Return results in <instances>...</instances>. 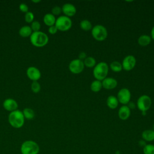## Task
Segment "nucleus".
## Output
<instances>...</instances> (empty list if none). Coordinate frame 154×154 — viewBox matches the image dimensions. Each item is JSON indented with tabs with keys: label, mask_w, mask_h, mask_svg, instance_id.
Listing matches in <instances>:
<instances>
[{
	"label": "nucleus",
	"mask_w": 154,
	"mask_h": 154,
	"mask_svg": "<svg viewBox=\"0 0 154 154\" xmlns=\"http://www.w3.org/2000/svg\"><path fill=\"white\" fill-rule=\"evenodd\" d=\"M10 125L14 128H22L25 122V117L22 111L16 109L10 112L8 117Z\"/></svg>",
	"instance_id": "1"
},
{
	"label": "nucleus",
	"mask_w": 154,
	"mask_h": 154,
	"mask_svg": "<svg viewBox=\"0 0 154 154\" xmlns=\"http://www.w3.org/2000/svg\"><path fill=\"white\" fill-rule=\"evenodd\" d=\"M30 42L35 47H43L48 44L49 37L46 33L42 31L32 32L30 35Z\"/></svg>",
	"instance_id": "2"
},
{
	"label": "nucleus",
	"mask_w": 154,
	"mask_h": 154,
	"mask_svg": "<svg viewBox=\"0 0 154 154\" xmlns=\"http://www.w3.org/2000/svg\"><path fill=\"white\" fill-rule=\"evenodd\" d=\"M109 71V67L106 63L101 61L96 64L94 67L93 74L96 79L102 81L107 77Z\"/></svg>",
	"instance_id": "3"
},
{
	"label": "nucleus",
	"mask_w": 154,
	"mask_h": 154,
	"mask_svg": "<svg viewBox=\"0 0 154 154\" xmlns=\"http://www.w3.org/2000/svg\"><path fill=\"white\" fill-rule=\"evenodd\" d=\"M39 151L40 147L38 144L32 140L25 141L20 146L22 154H38Z\"/></svg>",
	"instance_id": "4"
},
{
	"label": "nucleus",
	"mask_w": 154,
	"mask_h": 154,
	"mask_svg": "<svg viewBox=\"0 0 154 154\" xmlns=\"http://www.w3.org/2000/svg\"><path fill=\"white\" fill-rule=\"evenodd\" d=\"M91 31L93 37L97 41H103L108 36L106 28L102 25H96L92 28Z\"/></svg>",
	"instance_id": "5"
},
{
	"label": "nucleus",
	"mask_w": 154,
	"mask_h": 154,
	"mask_svg": "<svg viewBox=\"0 0 154 154\" xmlns=\"http://www.w3.org/2000/svg\"><path fill=\"white\" fill-rule=\"evenodd\" d=\"M55 25L57 28L58 30L61 31H66L71 28L72 26V22L70 17L63 15L56 19Z\"/></svg>",
	"instance_id": "6"
},
{
	"label": "nucleus",
	"mask_w": 154,
	"mask_h": 154,
	"mask_svg": "<svg viewBox=\"0 0 154 154\" xmlns=\"http://www.w3.org/2000/svg\"><path fill=\"white\" fill-rule=\"evenodd\" d=\"M137 106L141 112H147L152 106V99L148 95H141L137 100Z\"/></svg>",
	"instance_id": "7"
},
{
	"label": "nucleus",
	"mask_w": 154,
	"mask_h": 154,
	"mask_svg": "<svg viewBox=\"0 0 154 154\" xmlns=\"http://www.w3.org/2000/svg\"><path fill=\"white\" fill-rule=\"evenodd\" d=\"M69 70L73 74H79L84 69L83 61L79 59H74L72 60L69 65Z\"/></svg>",
	"instance_id": "8"
},
{
	"label": "nucleus",
	"mask_w": 154,
	"mask_h": 154,
	"mask_svg": "<svg viewBox=\"0 0 154 154\" xmlns=\"http://www.w3.org/2000/svg\"><path fill=\"white\" fill-rule=\"evenodd\" d=\"M131 97V92L129 90L126 88H121L119 91L117 96V98L118 99L119 102L123 104V105H126V104H128L130 102Z\"/></svg>",
	"instance_id": "9"
},
{
	"label": "nucleus",
	"mask_w": 154,
	"mask_h": 154,
	"mask_svg": "<svg viewBox=\"0 0 154 154\" xmlns=\"http://www.w3.org/2000/svg\"><path fill=\"white\" fill-rule=\"evenodd\" d=\"M136 58L134 55H129L126 56L122 63V68L126 71L132 70L136 65Z\"/></svg>",
	"instance_id": "10"
},
{
	"label": "nucleus",
	"mask_w": 154,
	"mask_h": 154,
	"mask_svg": "<svg viewBox=\"0 0 154 154\" xmlns=\"http://www.w3.org/2000/svg\"><path fill=\"white\" fill-rule=\"evenodd\" d=\"M26 75L32 81L38 80L41 77V72L34 66H30L26 70Z\"/></svg>",
	"instance_id": "11"
},
{
	"label": "nucleus",
	"mask_w": 154,
	"mask_h": 154,
	"mask_svg": "<svg viewBox=\"0 0 154 154\" xmlns=\"http://www.w3.org/2000/svg\"><path fill=\"white\" fill-rule=\"evenodd\" d=\"M62 12L64 14V16L69 17L73 16L76 13V8L74 5L70 3H66L61 7Z\"/></svg>",
	"instance_id": "12"
},
{
	"label": "nucleus",
	"mask_w": 154,
	"mask_h": 154,
	"mask_svg": "<svg viewBox=\"0 0 154 154\" xmlns=\"http://www.w3.org/2000/svg\"><path fill=\"white\" fill-rule=\"evenodd\" d=\"M102 88L106 90H112L117 85V81L116 79L111 77H106L102 81Z\"/></svg>",
	"instance_id": "13"
},
{
	"label": "nucleus",
	"mask_w": 154,
	"mask_h": 154,
	"mask_svg": "<svg viewBox=\"0 0 154 154\" xmlns=\"http://www.w3.org/2000/svg\"><path fill=\"white\" fill-rule=\"evenodd\" d=\"M3 107L8 111H13L17 109L18 107L17 102L13 99L8 98L3 102Z\"/></svg>",
	"instance_id": "14"
},
{
	"label": "nucleus",
	"mask_w": 154,
	"mask_h": 154,
	"mask_svg": "<svg viewBox=\"0 0 154 154\" xmlns=\"http://www.w3.org/2000/svg\"><path fill=\"white\" fill-rule=\"evenodd\" d=\"M131 115V109L127 105L122 106L118 111L119 117L122 120H127Z\"/></svg>",
	"instance_id": "15"
},
{
	"label": "nucleus",
	"mask_w": 154,
	"mask_h": 154,
	"mask_svg": "<svg viewBox=\"0 0 154 154\" xmlns=\"http://www.w3.org/2000/svg\"><path fill=\"white\" fill-rule=\"evenodd\" d=\"M106 105L110 109H116L119 105V101L117 97L110 95L106 99Z\"/></svg>",
	"instance_id": "16"
},
{
	"label": "nucleus",
	"mask_w": 154,
	"mask_h": 154,
	"mask_svg": "<svg viewBox=\"0 0 154 154\" xmlns=\"http://www.w3.org/2000/svg\"><path fill=\"white\" fill-rule=\"evenodd\" d=\"M43 22L46 25L51 26L55 25L56 18L52 13H46L43 17Z\"/></svg>",
	"instance_id": "17"
},
{
	"label": "nucleus",
	"mask_w": 154,
	"mask_h": 154,
	"mask_svg": "<svg viewBox=\"0 0 154 154\" xmlns=\"http://www.w3.org/2000/svg\"><path fill=\"white\" fill-rule=\"evenodd\" d=\"M151 41L152 38L150 36L146 34H143L140 35L138 38V43L141 46H146L149 45Z\"/></svg>",
	"instance_id": "18"
},
{
	"label": "nucleus",
	"mask_w": 154,
	"mask_h": 154,
	"mask_svg": "<svg viewBox=\"0 0 154 154\" xmlns=\"http://www.w3.org/2000/svg\"><path fill=\"white\" fill-rule=\"evenodd\" d=\"M141 136L143 139L146 141H152L154 140V131L151 129L144 130Z\"/></svg>",
	"instance_id": "19"
},
{
	"label": "nucleus",
	"mask_w": 154,
	"mask_h": 154,
	"mask_svg": "<svg viewBox=\"0 0 154 154\" xmlns=\"http://www.w3.org/2000/svg\"><path fill=\"white\" fill-rule=\"evenodd\" d=\"M32 33V31L31 27L28 25H25L22 26L19 31V35L23 37H28L29 36L30 37Z\"/></svg>",
	"instance_id": "20"
},
{
	"label": "nucleus",
	"mask_w": 154,
	"mask_h": 154,
	"mask_svg": "<svg viewBox=\"0 0 154 154\" xmlns=\"http://www.w3.org/2000/svg\"><path fill=\"white\" fill-rule=\"evenodd\" d=\"M102 88V81L99 80H94L92 81L90 85V89L92 91L97 93L99 92Z\"/></svg>",
	"instance_id": "21"
},
{
	"label": "nucleus",
	"mask_w": 154,
	"mask_h": 154,
	"mask_svg": "<svg viewBox=\"0 0 154 154\" xmlns=\"http://www.w3.org/2000/svg\"><path fill=\"white\" fill-rule=\"evenodd\" d=\"M79 26H80V28L83 31H88L91 30V29L93 28L91 22L87 19H84V20H81L79 23Z\"/></svg>",
	"instance_id": "22"
},
{
	"label": "nucleus",
	"mask_w": 154,
	"mask_h": 154,
	"mask_svg": "<svg viewBox=\"0 0 154 154\" xmlns=\"http://www.w3.org/2000/svg\"><path fill=\"white\" fill-rule=\"evenodd\" d=\"M84 66H86L87 67L92 68L94 67L96 64V61L95 58L93 57H87V58L83 61Z\"/></svg>",
	"instance_id": "23"
},
{
	"label": "nucleus",
	"mask_w": 154,
	"mask_h": 154,
	"mask_svg": "<svg viewBox=\"0 0 154 154\" xmlns=\"http://www.w3.org/2000/svg\"><path fill=\"white\" fill-rule=\"evenodd\" d=\"M109 67L112 71L114 72H120L122 70V65L119 61H114L110 63Z\"/></svg>",
	"instance_id": "24"
},
{
	"label": "nucleus",
	"mask_w": 154,
	"mask_h": 154,
	"mask_svg": "<svg viewBox=\"0 0 154 154\" xmlns=\"http://www.w3.org/2000/svg\"><path fill=\"white\" fill-rule=\"evenodd\" d=\"M22 113L23 114L24 117L28 120H31L35 116V113L34 110L29 108H24L22 111Z\"/></svg>",
	"instance_id": "25"
},
{
	"label": "nucleus",
	"mask_w": 154,
	"mask_h": 154,
	"mask_svg": "<svg viewBox=\"0 0 154 154\" xmlns=\"http://www.w3.org/2000/svg\"><path fill=\"white\" fill-rule=\"evenodd\" d=\"M31 88L33 93H37L40 91L41 87L40 84L37 82V81H34L32 82L31 85Z\"/></svg>",
	"instance_id": "26"
},
{
	"label": "nucleus",
	"mask_w": 154,
	"mask_h": 154,
	"mask_svg": "<svg viewBox=\"0 0 154 154\" xmlns=\"http://www.w3.org/2000/svg\"><path fill=\"white\" fill-rule=\"evenodd\" d=\"M144 154H154V145L146 144L143 147Z\"/></svg>",
	"instance_id": "27"
},
{
	"label": "nucleus",
	"mask_w": 154,
	"mask_h": 154,
	"mask_svg": "<svg viewBox=\"0 0 154 154\" xmlns=\"http://www.w3.org/2000/svg\"><path fill=\"white\" fill-rule=\"evenodd\" d=\"M31 28L32 31V32H37V31H39L41 25L39 22L37 21V20H34L31 25Z\"/></svg>",
	"instance_id": "28"
},
{
	"label": "nucleus",
	"mask_w": 154,
	"mask_h": 154,
	"mask_svg": "<svg viewBox=\"0 0 154 154\" xmlns=\"http://www.w3.org/2000/svg\"><path fill=\"white\" fill-rule=\"evenodd\" d=\"M34 15L32 12L28 11L25 14V20L27 23H32L34 20Z\"/></svg>",
	"instance_id": "29"
},
{
	"label": "nucleus",
	"mask_w": 154,
	"mask_h": 154,
	"mask_svg": "<svg viewBox=\"0 0 154 154\" xmlns=\"http://www.w3.org/2000/svg\"><path fill=\"white\" fill-rule=\"evenodd\" d=\"M52 14L54 16H57L61 14L62 12V9L59 6H55L52 8Z\"/></svg>",
	"instance_id": "30"
},
{
	"label": "nucleus",
	"mask_w": 154,
	"mask_h": 154,
	"mask_svg": "<svg viewBox=\"0 0 154 154\" xmlns=\"http://www.w3.org/2000/svg\"><path fill=\"white\" fill-rule=\"evenodd\" d=\"M19 10L23 13H26L28 11V6L25 3H21L19 5Z\"/></svg>",
	"instance_id": "31"
},
{
	"label": "nucleus",
	"mask_w": 154,
	"mask_h": 154,
	"mask_svg": "<svg viewBox=\"0 0 154 154\" xmlns=\"http://www.w3.org/2000/svg\"><path fill=\"white\" fill-rule=\"evenodd\" d=\"M48 31L51 34H55L58 31V29L55 25H53V26H49L48 29Z\"/></svg>",
	"instance_id": "32"
},
{
	"label": "nucleus",
	"mask_w": 154,
	"mask_h": 154,
	"mask_svg": "<svg viewBox=\"0 0 154 154\" xmlns=\"http://www.w3.org/2000/svg\"><path fill=\"white\" fill-rule=\"evenodd\" d=\"M87 55L85 54V52H81L79 55H78V59L82 60V61H84L86 58H87Z\"/></svg>",
	"instance_id": "33"
},
{
	"label": "nucleus",
	"mask_w": 154,
	"mask_h": 154,
	"mask_svg": "<svg viewBox=\"0 0 154 154\" xmlns=\"http://www.w3.org/2000/svg\"><path fill=\"white\" fill-rule=\"evenodd\" d=\"M127 106L130 109H131V108L134 109V108L135 107V105H134V103H132V102H130L128 103V105H127Z\"/></svg>",
	"instance_id": "34"
},
{
	"label": "nucleus",
	"mask_w": 154,
	"mask_h": 154,
	"mask_svg": "<svg viewBox=\"0 0 154 154\" xmlns=\"http://www.w3.org/2000/svg\"><path fill=\"white\" fill-rule=\"evenodd\" d=\"M150 37L152 40H154V26H153V28H152L151 31H150Z\"/></svg>",
	"instance_id": "35"
},
{
	"label": "nucleus",
	"mask_w": 154,
	"mask_h": 154,
	"mask_svg": "<svg viewBox=\"0 0 154 154\" xmlns=\"http://www.w3.org/2000/svg\"><path fill=\"white\" fill-rule=\"evenodd\" d=\"M32 2H35V3H37V2H40V0H32Z\"/></svg>",
	"instance_id": "36"
},
{
	"label": "nucleus",
	"mask_w": 154,
	"mask_h": 154,
	"mask_svg": "<svg viewBox=\"0 0 154 154\" xmlns=\"http://www.w3.org/2000/svg\"><path fill=\"white\" fill-rule=\"evenodd\" d=\"M153 131H154V123H153Z\"/></svg>",
	"instance_id": "37"
}]
</instances>
